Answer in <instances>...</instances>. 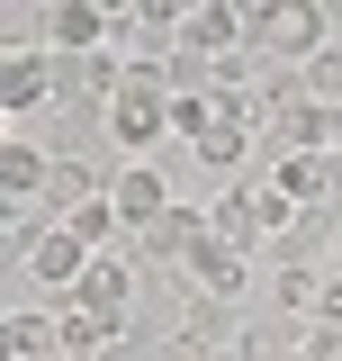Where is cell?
Here are the masks:
<instances>
[{"mask_svg": "<svg viewBox=\"0 0 342 361\" xmlns=\"http://www.w3.org/2000/svg\"><path fill=\"white\" fill-rule=\"evenodd\" d=\"M208 226H216V244H234V253H261V244H279V235H298V208L279 199V180L253 172V180H225L208 199Z\"/></svg>", "mask_w": 342, "mask_h": 361, "instance_id": "1", "label": "cell"}, {"mask_svg": "<svg viewBox=\"0 0 342 361\" xmlns=\"http://www.w3.org/2000/svg\"><path fill=\"white\" fill-rule=\"evenodd\" d=\"M90 262H99V253H90L72 226H37V244L18 253V289H37L45 307H72V289L90 280Z\"/></svg>", "mask_w": 342, "mask_h": 361, "instance_id": "2", "label": "cell"}, {"mask_svg": "<svg viewBox=\"0 0 342 361\" xmlns=\"http://www.w3.org/2000/svg\"><path fill=\"white\" fill-rule=\"evenodd\" d=\"M108 135H118L127 163H144V154L171 135V90H163V73H135V82L108 99Z\"/></svg>", "mask_w": 342, "mask_h": 361, "instance_id": "3", "label": "cell"}, {"mask_svg": "<svg viewBox=\"0 0 342 361\" xmlns=\"http://www.w3.org/2000/svg\"><path fill=\"white\" fill-rule=\"evenodd\" d=\"M0 99H9V118H37L45 99L63 109V54H54V45H27V54H0Z\"/></svg>", "mask_w": 342, "mask_h": 361, "instance_id": "4", "label": "cell"}, {"mask_svg": "<svg viewBox=\"0 0 342 361\" xmlns=\"http://www.w3.org/2000/svg\"><path fill=\"white\" fill-rule=\"evenodd\" d=\"M243 289H253V253H234V244H216V235L180 262V298H225V307H243Z\"/></svg>", "mask_w": 342, "mask_h": 361, "instance_id": "5", "label": "cell"}, {"mask_svg": "<svg viewBox=\"0 0 342 361\" xmlns=\"http://www.w3.org/2000/svg\"><path fill=\"white\" fill-rule=\"evenodd\" d=\"M270 180H279V199L289 208H342V163L334 154H270Z\"/></svg>", "mask_w": 342, "mask_h": 361, "instance_id": "6", "label": "cell"}, {"mask_svg": "<svg viewBox=\"0 0 342 361\" xmlns=\"http://www.w3.org/2000/svg\"><path fill=\"white\" fill-rule=\"evenodd\" d=\"M72 307H82V316H99L108 334H127V316H135V262H127V253L90 262V280L72 289Z\"/></svg>", "mask_w": 342, "mask_h": 361, "instance_id": "7", "label": "cell"}, {"mask_svg": "<svg viewBox=\"0 0 342 361\" xmlns=\"http://www.w3.org/2000/svg\"><path fill=\"white\" fill-rule=\"evenodd\" d=\"M108 199H118V217H127V235H153V226L180 208L171 199V180L153 172V163H118V180H108Z\"/></svg>", "mask_w": 342, "mask_h": 361, "instance_id": "8", "label": "cell"}, {"mask_svg": "<svg viewBox=\"0 0 342 361\" xmlns=\"http://www.w3.org/2000/svg\"><path fill=\"white\" fill-rule=\"evenodd\" d=\"M45 45H54V54H99V45H118V9L54 0V9H45Z\"/></svg>", "mask_w": 342, "mask_h": 361, "instance_id": "9", "label": "cell"}, {"mask_svg": "<svg viewBox=\"0 0 342 361\" xmlns=\"http://www.w3.org/2000/svg\"><path fill=\"white\" fill-rule=\"evenodd\" d=\"M324 289H334V271L315 262V253H279V271H270V298H279V316H306L315 325V307H324Z\"/></svg>", "mask_w": 342, "mask_h": 361, "instance_id": "10", "label": "cell"}, {"mask_svg": "<svg viewBox=\"0 0 342 361\" xmlns=\"http://www.w3.org/2000/svg\"><path fill=\"white\" fill-rule=\"evenodd\" d=\"M63 353V316L37 307V298H18L9 307V361H54Z\"/></svg>", "mask_w": 342, "mask_h": 361, "instance_id": "11", "label": "cell"}, {"mask_svg": "<svg viewBox=\"0 0 342 361\" xmlns=\"http://www.w3.org/2000/svg\"><path fill=\"white\" fill-rule=\"evenodd\" d=\"M90 199H108V190H99V172H90L82 154H54V172H45V208H54V226L72 217V208H90Z\"/></svg>", "mask_w": 342, "mask_h": 361, "instance_id": "12", "label": "cell"}, {"mask_svg": "<svg viewBox=\"0 0 342 361\" xmlns=\"http://www.w3.org/2000/svg\"><path fill=\"white\" fill-rule=\"evenodd\" d=\"M298 90L315 99V109H342V37L324 45V54H306V63H298Z\"/></svg>", "mask_w": 342, "mask_h": 361, "instance_id": "13", "label": "cell"}, {"mask_svg": "<svg viewBox=\"0 0 342 361\" xmlns=\"http://www.w3.org/2000/svg\"><path fill=\"white\" fill-rule=\"evenodd\" d=\"M99 361H144V353H127V334H118V343H108V353H99Z\"/></svg>", "mask_w": 342, "mask_h": 361, "instance_id": "14", "label": "cell"}, {"mask_svg": "<svg viewBox=\"0 0 342 361\" xmlns=\"http://www.w3.org/2000/svg\"><path fill=\"white\" fill-rule=\"evenodd\" d=\"M54 361H63V353H54Z\"/></svg>", "mask_w": 342, "mask_h": 361, "instance_id": "15", "label": "cell"}]
</instances>
